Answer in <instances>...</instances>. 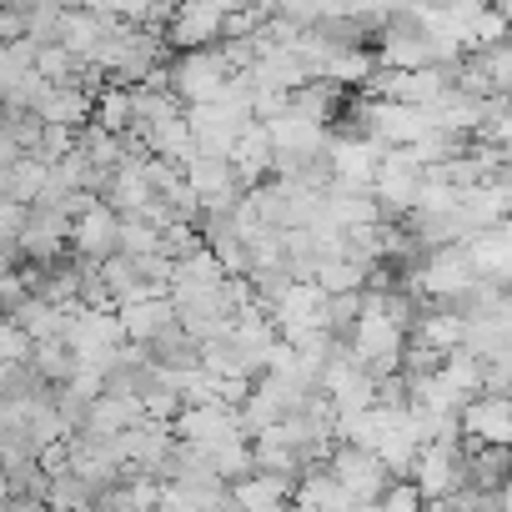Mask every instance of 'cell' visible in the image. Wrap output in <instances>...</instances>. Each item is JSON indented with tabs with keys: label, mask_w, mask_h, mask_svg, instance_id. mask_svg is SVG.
Listing matches in <instances>:
<instances>
[{
	"label": "cell",
	"mask_w": 512,
	"mask_h": 512,
	"mask_svg": "<svg viewBox=\"0 0 512 512\" xmlns=\"http://www.w3.org/2000/svg\"><path fill=\"white\" fill-rule=\"evenodd\" d=\"M226 81H231V66H226L221 46H211V51H186V56H176V61L166 66V91H171L186 111H191V106H216L221 91H226Z\"/></svg>",
	"instance_id": "obj_1"
},
{
	"label": "cell",
	"mask_w": 512,
	"mask_h": 512,
	"mask_svg": "<svg viewBox=\"0 0 512 512\" xmlns=\"http://www.w3.org/2000/svg\"><path fill=\"white\" fill-rule=\"evenodd\" d=\"M31 211L16 206V201H0V246H21V231H26Z\"/></svg>",
	"instance_id": "obj_31"
},
{
	"label": "cell",
	"mask_w": 512,
	"mask_h": 512,
	"mask_svg": "<svg viewBox=\"0 0 512 512\" xmlns=\"http://www.w3.org/2000/svg\"><path fill=\"white\" fill-rule=\"evenodd\" d=\"M327 472L342 482V492L352 497V507H377L382 492L392 487V472L372 452H362V447H332Z\"/></svg>",
	"instance_id": "obj_6"
},
{
	"label": "cell",
	"mask_w": 512,
	"mask_h": 512,
	"mask_svg": "<svg viewBox=\"0 0 512 512\" xmlns=\"http://www.w3.org/2000/svg\"><path fill=\"white\" fill-rule=\"evenodd\" d=\"M116 317H121V332H126L131 347H151L166 327H176V307H171V297H141V302L121 307Z\"/></svg>",
	"instance_id": "obj_16"
},
{
	"label": "cell",
	"mask_w": 512,
	"mask_h": 512,
	"mask_svg": "<svg viewBox=\"0 0 512 512\" xmlns=\"http://www.w3.org/2000/svg\"><path fill=\"white\" fill-rule=\"evenodd\" d=\"M136 422H146L141 397H116V392H101V397H96V407H91L86 437H106V442H116V437H121V432H131Z\"/></svg>",
	"instance_id": "obj_18"
},
{
	"label": "cell",
	"mask_w": 512,
	"mask_h": 512,
	"mask_svg": "<svg viewBox=\"0 0 512 512\" xmlns=\"http://www.w3.org/2000/svg\"><path fill=\"white\" fill-rule=\"evenodd\" d=\"M46 507H51V512H96V487H86V482L66 467V472L51 477V487H46Z\"/></svg>",
	"instance_id": "obj_25"
},
{
	"label": "cell",
	"mask_w": 512,
	"mask_h": 512,
	"mask_svg": "<svg viewBox=\"0 0 512 512\" xmlns=\"http://www.w3.org/2000/svg\"><path fill=\"white\" fill-rule=\"evenodd\" d=\"M186 126H191V141H196V156H231V146L241 141V131L251 126L241 111H231V106H191L186 111Z\"/></svg>",
	"instance_id": "obj_7"
},
{
	"label": "cell",
	"mask_w": 512,
	"mask_h": 512,
	"mask_svg": "<svg viewBox=\"0 0 512 512\" xmlns=\"http://www.w3.org/2000/svg\"><path fill=\"white\" fill-rule=\"evenodd\" d=\"M31 352H36V342L11 317H0V367H31Z\"/></svg>",
	"instance_id": "obj_27"
},
{
	"label": "cell",
	"mask_w": 512,
	"mask_h": 512,
	"mask_svg": "<svg viewBox=\"0 0 512 512\" xmlns=\"http://www.w3.org/2000/svg\"><path fill=\"white\" fill-rule=\"evenodd\" d=\"M231 171H236V181H241V191H251V186H262V181H272V161H277V146H272V136H267V126L262 121H251L246 131H241V141L231 146Z\"/></svg>",
	"instance_id": "obj_12"
},
{
	"label": "cell",
	"mask_w": 512,
	"mask_h": 512,
	"mask_svg": "<svg viewBox=\"0 0 512 512\" xmlns=\"http://www.w3.org/2000/svg\"><path fill=\"white\" fill-rule=\"evenodd\" d=\"M96 126L111 131V136H131L136 106H131V91H126V86H111V81H106V91L96 96Z\"/></svg>",
	"instance_id": "obj_23"
},
{
	"label": "cell",
	"mask_w": 512,
	"mask_h": 512,
	"mask_svg": "<svg viewBox=\"0 0 512 512\" xmlns=\"http://www.w3.org/2000/svg\"><path fill=\"white\" fill-rule=\"evenodd\" d=\"M116 256H126V262L161 256V231H156L151 221H141V216H126V221H121V251H116Z\"/></svg>",
	"instance_id": "obj_26"
},
{
	"label": "cell",
	"mask_w": 512,
	"mask_h": 512,
	"mask_svg": "<svg viewBox=\"0 0 512 512\" xmlns=\"http://www.w3.org/2000/svg\"><path fill=\"white\" fill-rule=\"evenodd\" d=\"M352 512H377V507H352Z\"/></svg>",
	"instance_id": "obj_33"
},
{
	"label": "cell",
	"mask_w": 512,
	"mask_h": 512,
	"mask_svg": "<svg viewBox=\"0 0 512 512\" xmlns=\"http://www.w3.org/2000/svg\"><path fill=\"white\" fill-rule=\"evenodd\" d=\"M46 176H51V166H46L41 156H21V161L11 166V176H6V191H0V196L31 211V206L41 201V191H46Z\"/></svg>",
	"instance_id": "obj_22"
},
{
	"label": "cell",
	"mask_w": 512,
	"mask_h": 512,
	"mask_svg": "<svg viewBox=\"0 0 512 512\" xmlns=\"http://www.w3.org/2000/svg\"><path fill=\"white\" fill-rule=\"evenodd\" d=\"M427 502H422V492L412 487V482H392L387 492H382V502H377V512H422Z\"/></svg>",
	"instance_id": "obj_30"
},
{
	"label": "cell",
	"mask_w": 512,
	"mask_h": 512,
	"mask_svg": "<svg viewBox=\"0 0 512 512\" xmlns=\"http://www.w3.org/2000/svg\"><path fill=\"white\" fill-rule=\"evenodd\" d=\"M512 477V447H467V487L497 492Z\"/></svg>",
	"instance_id": "obj_20"
},
{
	"label": "cell",
	"mask_w": 512,
	"mask_h": 512,
	"mask_svg": "<svg viewBox=\"0 0 512 512\" xmlns=\"http://www.w3.org/2000/svg\"><path fill=\"white\" fill-rule=\"evenodd\" d=\"M66 347L76 352V362L81 367H96L101 377L111 372V362H116V352L126 347V332H121V317L116 312H71V322H66Z\"/></svg>",
	"instance_id": "obj_2"
},
{
	"label": "cell",
	"mask_w": 512,
	"mask_h": 512,
	"mask_svg": "<svg viewBox=\"0 0 512 512\" xmlns=\"http://www.w3.org/2000/svg\"><path fill=\"white\" fill-rule=\"evenodd\" d=\"M71 246H76L81 262H96V267L111 262V256L121 251V216L106 201H96L91 211H81L71 221Z\"/></svg>",
	"instance_id": "obj_9"
},
{
	"label": "cell",
	"mask_w": 512,
	"mask_h": 512,
	"mask_svg": "<svg viewBox=\"0 0 512 512\" xmlns=\"http://www.w3.org/2000/svg\"><path fill=\"white\" fill-rule=\"evenodd\" d=\"M226 21L231 6L226 0H196V6H176L171 26H166V51H211L226 41Z\"/></svg>",
	"instance_id": "obj_5"
},
{
	"label": "cell",
	"mask_w": 512,
	"mask_h": 512,
	"mask_svg": "<svg viewBox=\"0 0 512 512\" xmlns=\"http://www.w3.org/2000/svg\"><path fill=\"white\" fill-rule=\"evenodd\" d=\"M292 512H352V497L342 492V482H337L327 467H312V472L297 477Z\"/></svg>",
	"instance_id": "obj_19"
},
{
	"label": "cell",
	"mask_w": 512,
	"mask_h": 512,
	"mask_svg": "<svg viewBox=\"0 0 512 512\" xmlns=\"http://www.w3.org/2000/svg\"><path fill=\"white\" fill-rule=\"evenodd\" d=\"M467 447H512V397H477L462 412Z\"/></svg>",
	"instance_id": "obj_11"
},
{
	"label": "cell",
	"mask_w": 512,
	"mask_h": 512,
	"mask_svg": "<svg viewBox=\"0 0 512 512\" xmlns=\"http://www.w3.org/2000/svg\"><path fill=\"white\" fill-rule=\"evenodd\" d=\"M161 487L156 477H141V472H126L121 482L101 487L96 492V512H156L161 507Z\"/></svg>",
	"instance_id": "obj_17"
},
{
	"label": "cell",
	"mask_w": 512,
	"mask_h": 512,
	"mask_svg": "<svg viewBox=\"0 0 512 512\" xmlns=\"http://www.w3.org/2000/svg\"><path fill=\"white\" fill-rule=\"evenodd\" d=\"M151 161V156H146ZM146 161H126L121 171H111L106 176V191H101V201L126 221V216H141L151 201H156V191H151V181H146Z\"/></svg>",
	"instance_id": "obj_13"
},
{
	"label": "cell",
	"mask_w": 512,
	"mask_h": 512,
	"mask_svg": "<svg viewBox=\"0 0 512 512\" xmlns=\"http://www.w3.org/2000/svg\"><path fill=\"white\" fill-rule=\"evenodd\" d=\"M507 106H512V96H507Z\"/></svg>",
	"instance_id": "obj_35"
},
{
	"label": "cell",
	"mask_w": 512,
	"mask_h": 512,
	"mask_svg": "<svg viewBox=\"0 0 512 512\" xmlns=\"http://www.w3.org/2000/svg\"><path fill=\"white\" fill-rule=\"evenodd\" d=\"M412 487L422 492V502H447L452 492H462L467 487V442H427L412 467Z\"/></svg>",
	"instance_id": "obj_4"
},
{
	"label": "cell",
	"mask_w": 512,
	"mask_h": 512,
	"mask_svg": "<svg viewBox=\"0 0 512 512\" xmlns=\"http://www.w3.org/2000/svg\"><path fill=\"white\" fill-rule=\"evenodd\" d=\"M0 502H11V482H6V472H0Z\"/></svg>",
	"instance_id": "obj_32"
},
{
	"label": "cell",
	"mask_w": 512,
	"mask_h": 512,
	"mask_svg": "<svg viewBox=\"0 0 512 512\" xmlns=\"http://www.w3.org/2000/svg\"><path fill=\"white\" fill-rule=\"evenodd\" d=\"M66 246H71V216L61 211H31L26 231H21V256L31 267H56L66 262Z\"/></svg>",
	"instance_id": "obj_10"
},
{
	"label": "cell",
	"mask_w": 512,
	"mask_h": 512,
	"mask_svg": "<svg viewBox=\"0 0 512 512\" xmlns=\"http://www.w3.org/2000/svg\"><path fill=\"white\" fill-rule=\"evenodd\" d=\"M11 322H16V327H21V332H26L36 347H41V342H66V322H71V312H56L51 302L31 297V302H26V307L11 317Z\"/></svg>",
	"instance_id": "obj_21"
},
{
	"label": "cell",
	"mask_w": 512,
	"mask_h": 512,
	"mask_svg": "<svg viewBox=\"0 0 512 512\" xmlns=\"http://www.w3.org/2000/svg\"><path fill=\"white\" fill-rule=\"evenodd\" d=\"M66 467H71L86 487H96V492L126 477V462H121L116 442H106V437H86V432L66 437Z\"/></svg>",
	"instance_id": "obj_8"
},
{
	"label": "cell",
	"mask_w": 512,
	"mask_h": 512,
	"mask_svg": "<svg viewBox=\"0 0 512 512\" xmlns=\"http://www.w3.org/2000/svg\"><path fill=\"white\" fill-rule=\"evenodd\" d=\"M31 302V287L21 272H0V317H16Z\"/></svg>",
	"instance_id": "obj_28"
},
{
	"label": "cell",
	"mask_w": 512,
	"mask_h": 512,
	"mask_svg": "<svg viewBox=\"0 0 512 512\" xmlns=\"http://www.w3.org/2000/svg\"><path fill=\"white\" fill-rule=\"evenodd\" d=\"M76 352L66 347V342H41L36 352H31V372L46 382V387H66L71 377H76Z\"/></svg>",
	"instance_id": "obj_24"
},
{
	"label": "cell",
	"mask_w": 512,
	"mask_h": 512,
	"mask_svg": "<svg viewBox=\"0 0 512 512\" xmlns=\"http://www.w3.org/2000/svg\"><path fill=\"white\" fill-rule=\"evenodd\" d=\"M0 437H6V427H0Z\"/></svg>",
	"instance_id": "obj_34"
},
{
	"label": "cell",
	"mask_w": 512,
	"mask_h": 512,
	"mask_svg": "<svg viewBox=\"0 0 512 512\" xmlns=\"http://www.w3.org/2000/svg\"><path fill=\"white\" fill-rule=\"evenodd\" d=\"M36 116H41V126L81 131V126H91V116H96V96H91L86 86H46Z\"/></svg>",
	"instance_id": "obj_14"
},
{
	"label": "cell",
	"mask_w": 512,
	"mask_h": 512,
	"mask_svg": "<svg viewBox=\"0 0 512 512\" xmlns=\"http://www.w3.org/2000/svg\"><path fill=\"white\" fill-rule=\"evenodd\" d=\"M71 151H76V131H66V126H46V136H41V151H36V156H41L46 166H56V161H66Z\"/></svg>",
	"instance_id": "obj_29"
},
{
	"label": "cell",
	"mask_w": 512,
	"mask_h": 512,
	"mask_svg": "<svg viewBox=\"0 0 512 512\" xmlns=\"http://www.w3.org/2000/svg\"><path fill=\"white\" fill-rule=\"evenodd\" d=\"M292 482L272 477V472H251L231 487V507L236 512H292Z\"/></svg>",
	"instance_id": "obj_15"
},
{
	"label": "cell",
	"mask_w": 512,
	"mask_h": 512,
	"mask_svg": "<svg viewBox=\"0 0 512 512\" xmlns=\"http://www.w3.org/2000/svg\"><path fill=\"white\" fill-rule=\"evenodd\" d=\"M377 41H382L377 46V66L382 71H402L407 76V71H432L437 66V51H432V41H427V31L417 26L412 11H392V21H387V31Z\"/></svg>",
	"instance_id": "obj_3"
}]
</instances>
